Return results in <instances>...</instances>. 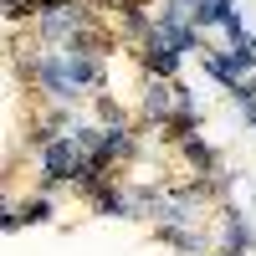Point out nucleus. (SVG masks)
I'll use <instances>...</instances> for the list:
<instances>
[{
	"mask_svg": "<svg viewBox=\"0 0 256 256\" xmlns=\"http://www.w3.org/2000/svg\"><path fill=\"white\" fill-rule=\"evenodd\" d=\"M138 113H144V123H159V128H164L169 118H190V113H200V98L190 92L184 82H159V77H148Z\"/></svg>",
	"mask_w": 256,
	"mask_h": 256,
	"instance_id": "1",
	"label": "nucleus"
},
{
	"mask_svg": "<svg viewBox=\"0 0 256 256\" xmlns=\"http://www.w3.org/2000/svg\"><path fill=\"white\" fill-rule=\"evenodd\" d=\"M200 62H205V72L216 77L226 92L236 88V82H246V77L256 72V52H246V41H230L226 52H210V46H205V52H200Z\"/></svg>",
	"mask_w": 256,
	"mask_h": 256,
	"instance_id": "2",
	"label": "nucleus"
},
{
	"mask_svg": "<svg viewBox=\"0 0 256 256\" xmlns=\"http://www.w3.org/2000/svg\"><path fill=\"white\" fill-rule=\"evenodd\" d=\"M77 169H82V148L62 134L52 138L46 148H41V190H56V184H72L77 180Z\"/></svg>",
	"mask_w": 256,
	"mask_h": 256,
	"instance_id": "3",
	"label": "nucleus"
},
{
	"mask_svg": "<svg viewBox=\"0 0 256 256\" xmlns=\"http://www.w3.org/2000/svg\"><path fill=\"white\" fill-rule=\"evenodd\" d=\"M190 26H195L200 36H205L210 26H220L230 41L246 36V20H241V10H236V0H195V6H190Z\"/></svg>",
	"mask_w": 256,
	"mask_h": 256,
	"instance_id": "4",
	"label": "nucleus"
},
{
	"mask_svg": "<svg viewBox=\"0 0 256 256\" xmlns=\"http://www.w3.org/2000/svg\"><path fill=\"white\" fill-rule=\"evenodd\" d=\"M138 62H144V72H148V77H159V82H174L184 56H180L174 46H169V41H164L159 31H148V36L138 41Z\"/></svg>",
	"mask_w": 256,
	"mask_h": 256,
	"instance_id": "5",
	"label": "nucleus"
},
{
	"mask_svg": "<svg viewBox=\"0 0 256 256\" xmlns=\"http://www.w3.org/2000/svg\"><path fill=\"white\" fill-rule=\"evenodd\" d=\"M226 246L230 251H256V230H251V220H246V210H226Z\"/></svg>",
	"mask_w": 256,
	"mask_h": 256,
	"instance_id": "6",
	"label": "nucleus"
},
{
	"mask_svg": "<svg viewBox=\"0 0 256 256\" xmlns=\"http://www.w3.org/2000/svg\"><path fill=\"white\" fill-rule=\"evenodd\" d=\"M88 200H92V210H98V216H134V210H128L123 184H113V180H108V184H98Z\"/></svg>",
	"mask_w": 256,
	"mask_h": 256,
	"instance_id": "7",
	"label": "nucleus"
},
{
	"mask_svg": "<svg viewBox=\"0 0 256 256\" xmlns=\"http://www.w3.org/2000/svg\"><path fill=\"white\" fill-rule=\"evenodd\" d=\"M180 148H184V159L195 164V174H216V169H220V154H216V148H210L200 134H195V138H184Z\"/></svg>",
	"mask_w": 256,
	"mask_h": 256,
	"instance_id": "8",
	"label": "nucleus"
},
{
	"mask_svg": "<svg viewBox=\"0 0 256 256\" xmlns=\"http://www.w3.org/2000/svg\"><path fill=\"white\" fill-rule=\"evenodd\" d=\"M154 236H159L164 246L184 251V256H205V236H200V230H154Z\"/></svg>",
	"mask_w": 256,
	"mask_h": 256,
	"instance_id": "9",
	"label": "nucleus"
},
{
	"mask_svg": "<svg viewBox=\"0 0 256 256\" xmlns=\"http://www.w3.org/2000/svg\"><path fill=\"white\" fill-rule=\"evenodd\" d=\"M16 220H20V226H46V220H52V200L36 195V200H26V205H16Z\"/></svg>",
	"mask_w": 256,
	"mask_h": 256,
	"instance_id": "10",
	"label": "nucleus"
},
{
	"mask_svg": "<svg viewBox=\"0 0 256 256\" xmlns=\"http://www.w3.org/2000/svg\"><path fill=\"white\" fill-rule=\"evenodd\" d=\"M0 10L10 20H36V0H0Z\"/></svg>",
	"mask_w": 256,
	"mask_h": 256,
	"instance_id": "11",
	"label": "nucleus"
},
{
	"mask_svg": "<svg viewBox=\"0 0 256 256\" xmlns=\"http://www.w3.org/2000/svg\"><path fill=\"white\" fill-rule=\"evenodd\" d=\"M0 230H20V220H16V205L6 200V190H0Z\"/></svg>",
	"mask_w": 256,
	"mask_h": 256,
	"instance_id": "12",
	"label": "nucleus"
},
{
	"mask_svg": "<svg viewBox=\"0 0 256 256\" xmlns=\"http://www.w3.org/2000/svg\"><path fill=\"white\" fill-rule=\"evenodd\" d=\"M216 256H246V251H230V246H226V251H216Z\"/></svg>",
	"mask_w": 256,
	"mask_h": 256,
	"instance_id": "13",
	"label": "nucleus"
},
{
	"mask_svg": "<svg viewBox=\"0 0 256 256\" xmlns=\"http://www.w3.org/2000/svg\"><path fill=\"white\" fill-rule=\"evenodd\" d=\"M241 118H246V123H251V128H256V108H251V113H241Z\"/></svg>",
	"mask_w": 256,
	"mask_h": 256,
	"instance_id": "14",
	"label": "nucleus"
}]
</instances>
